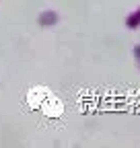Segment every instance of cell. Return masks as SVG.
Here are the masks:
<instances>
[{
    "instance_id": "obj_1",
    "label": "cell",
    "mask_w": 140,
    "mask_h": 148,
    "mask_svg": "<svg viewBox=\"0 0 140 148\" xmlns=\"http://www.w3.org/2000/svg\"><path fill=\"white\" fill-rule=\"evenodd\" d=\"M58 12H54V10H45V12H41L39 14V25L41 27H54L56 23H58Z\"/></svg>"
},
{
    "instance_id": "obj_2",
    "label": "cell",
    "mask_w": 140,
    "mask_h": 148,
    "mask_svg": "<svg viewBox=\"0 0 140 148\" xmlns=\"http://www.w3.org/2000/svg\"><path fill=\"white\" fill-rule=\"evenodd\" d=\"M126 23H128V29H138V27H140V8L128 16Z\"/></svg>"
},
{
    "instance_id": "obj_3",
    "label": "cell",
    "mask_w": 140,
    "mask_h": 148,
    "mask_svg": "<svg viewBox=\"0 0 140 148\" xmlns=\"http://www.w3.org/2000/svg\"><path fill=\"white\" fill-rule=\"evenodd\" d=\"M134 56H136V60H138V64H140V45L134 47Z\"/></svg>"
}]
</instances>
